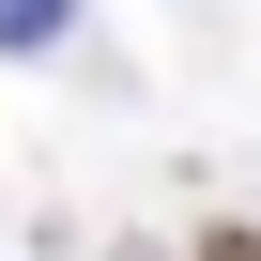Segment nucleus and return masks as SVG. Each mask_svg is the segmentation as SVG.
Masks as SVG:
<instances>
[{"label":"nucleus","instance_id":"nucleus-1","mask_svg":"<svg viewBox=\"0 0 261 261\" xmlns=\"http://www.w3.org/2000/svg\"><path fill=\"white\" fill-rule=\"evenodd\" d=\"M62 31H77V0H0V46H16V62H31V46H62Z\"/></svg>","mask_w":261,"mask_h":261},{"label":"nucleus","instance_id":"nucleus-2","mask_svg":"<svg viewBox=\"0 0 261 261\" xmlns=\"http://www.w3.org/2000/svg\"><path fill=\"white\" fill-rule=\"evenodd\" d=\"M185 261H261V230H200V246H185Z\"/></svg>","mask_w":261,"mask_h":261}]
</instances>
